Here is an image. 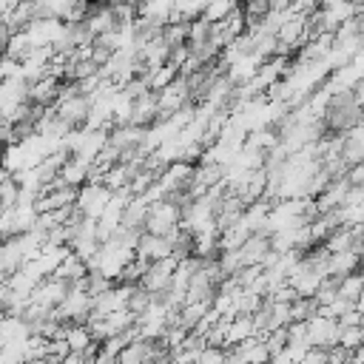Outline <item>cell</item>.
Instances as JSON below:
<instances>
[{"instance_id":"obj_24","label":"cell","mask_w":364,"mask_h":364,"mask_svg":"<svg viewBox=\"0 0 364 364\" xmlns=\"http://www.w3.org/2000/svg\"><path fill=\"white\" fill-rule=\"evenodd\" d=\"M3 210H6V208H3V205H0V213H3Z\"/></svg>"},{"instance_id":"obj_19","label":"cell","mask_w":364,"mask_h":364,"mask_svg":"<svg viewBox=\"0 0 364 364\" xmlns=\"http://www.w3.org/2000/svg\"><path fill=\"white\" fill-rule=\"evenodd\" d=\"M108 57H111V48H105V46H100V43H91V63H94V65L108 63Z\"/></svg>"},{"instance_id":"obj_23","label":"cell","mask_w":364,"mask_h":364,"mask_svg":"<svg viewBox=\"0 0 364 364\" xmlns=\"http://www.w3.org/2000/svg\"><path fill=\"white\" fill-rule=\"evenodd\" d=\"M100 3H114V0H100Z\"/></svg>"},{"instance_id":"obj_21","label":"cell","mask_w":364,"mask_h":364,"mask_svg":"<svg viewBox=\"0 0 364 364\" xmlns=\"http://www.w3.org/2000/svg\"><path fill=\"white\" fill-rule=\"evenodd\" d=\"M290 3H293V0H270V9H276V11H284Z\"/></svg>"},{"instance_id":"obj_4","label":"cell","mask_w":364,"mask_h":364,"mask_svg":"<svg viewBox=\"0 0 364 364\" xmlns=\"http://www.w3.org/2000/svg\"><path fill=\"white\" fill-rule=\"evenodd\" d=\"M156 114H159V105H156V91H145V94H139V97L131 102V117H128V122L148 128V125H154Z\"/></svg>"},{"instance_id":"obj_5","label":"cell","mask_w":364,"mask_h":364,"mask_svg":"<svg viewBox=\"0 0 364 364\" xmlns=\"http://www.w3.org/2000/svg\"><path fill=\"white\" fill-rule=\"evenodd\" d=\"M54 108H57V117L65 119V122L74 128V125H82V122H85L88 108H91V100H88L85 94H74V97H68L65 102H60V105H54Z\"/></svg>"},{"instance_id":"obj_15","label":"cell","mask_w":364,"mask_h":364,"mask_svg":"<svg viewBox=\"0 0 364 364\" xmlns=\"http://www.w3.org/2000/svg\"><path fill=\"white\" fill-rule=\"evenodd\" d=\"M159 37H162V43H168V46H179V43H188V20L165 23V26L159 28Z\"/></svg>"},{"instance_id":"obj_18","label":"cell","mask_w":364,"mask_h":364,"mask_svg":"<svg viewBox=\"0 0 364 364\" xmlns=\"http://www.w3.org/2000/svg\"><path fill=\"white\" fill-rule=\"evenodd\" d=\"M338 344H341L344 350H353V347L364 344V327H361V324H347V327H341V330H338Z\"/></svg>"},{"instance_id":"obj_1","label":"cell","mask_w":364,"mask_h":364,"mask_svg":"<svg viewBox=\"0 0 364 364\" xmlns=\"http://www.w3.org/2000/svg\"><path fill=\"white\" fill-rule=\"evenodd\" d=\"M176 222H179V205H176L173 199L162 196V199H154V202H148V213H145L142 230L165 236L171 228H176Z\"/></svg>"},{"instance_id":"obj_12","label":"cell","mask_w":364,"mask_h":364,"mask_svg":"<svg viewBox=\"0 0 364 364\" xmlns=\"http://www.w3.org/2000/svg\"><path fill=\"white\" fill-rule=\"evenodd\" d=\"M88 165L91 162H85V159H80V156H74V154H68V159L60 165V176H63V182H68V185H82L85 179H88Z\"/></svg>"},{"instance_id":"obj_20","label":"cell","mask_w":364,"mask_h":364,"mask_svg":"<svg viewBox=\"0 0 364 364\" xmlns=\"http://www.w3.org/2000/svg\"><path fill=\"white\" fill-rule=\"evenodd\" d=\"M9 34H11V31H9V26H6V20L0 17V54H3V46H6V40H9Z\"/></svg>"},{"instance_id":"obj_13","label":"cell","mask_w":364,"mask_h":364,"mask_svg":"<svg viewBox=\"0 0 364 364\" xmlns=\"http://www.w3.org/2000/svg\"><path fill=\"white\" fill-rule=\"evenodd\" d=\"M85 273H88V267H85V262H82L80 256H74V250H68V253L60 259V264L51 270V276L65 279V282H74V279H80V276H85Z\"/></svg>"},{"instance_id":"obj_17","label":"cell","mask_w":364,"mask_h":364,"mask_svg":"<svg viewBox=\"0 0 364 364\" xmlns=\"http://www.w3.org/2000/svg\"><path fill=\"white\" fill-rule=\"evenodd\" d=\"M236 6H239V0H208V3H205L202 17H205L208 23H216V20L228 17V14H230Z\"/></svg>"},{"instance_id":"obj_6","label":"cell","mask_w":364,"mask_h":364,"mask_svg":"<svg viewBox=\"0 0 364 364\" xmlns=\"http://www.w3.org/2000/svg\"><path fill=\"white\" fill-rule=\"evenodd\" d=\"M358 264H361V253H355V250H336V253H327L324 276H336V279H341L344 273L358 270Z\"/></svg>"},{"instance_id":"obj_8","label":"cell","mask_w":364,"mask_h":364,"mask_svg":"<svg viewBox=\"0 0 364 364\" xmlns=\"http://www.w3.org/2000/svg\"><path fill=\"white\" fill-rule=\"evenodd\" d=\"M171 9H173V0H142L136 6V17L148 20L151 26H165L168 17H171Z\"/></svg>"},{"instance_id":"obj_14","label":"cell","mask_w":364,"mask_h":364,"mask_svg":"<svg viewBox=\"0 0 364 364\" xmlns=\"http://www.w3.org/2000/svg\"><path fill=\"white\" fill-rule=\"evenodd\" d=\"M176 74H179V71H176V65H173V63H162V65H156V68L145 71L151 91H159V88H162V85H168V82H171Z\"/></svg>"},{"instance_id":"obj_2","label":"cell","mask_w":364,"mask_h":364,"mask_svg":"<svg viewBox=\"0 0 364 364\" xmlns=\"http://www.w3.org/2000/svg\"><path fill=\"white\" fill-rule=\"evenodd\" d=\"M304 324H307V333H304V338H307V344L313 347H333V344H338V330H341V324L336 321V318H330V316H321V313H313L310 318H304Z\"/></svg>"},{"instance_id":"obj_11","label":"cell","mask_w":364,"mask_h":364,"mask_svg":"<svg viewBox=\"0 0 364 364\" xmlns=\"http://www.w3.org/2000/svg\"><path fill=\"white\" fill-rule=\"evenodd\" d=\"M253 333H256V327H253V318H250V313H239V316H233V318L228 321L225 347H233V344L245 341V338H247V336H253Z\"/></svg>"},{"instance_id":"obj_22","label":"cell","mask_w":364,"mask_h":364,"mask_svg":"<svg viewBox=\"0 0 364 364\" xmlns=\"http://www.w3.org/2000/svg\"><path fill=\"white\" fill-rule=\"evenodd\" d=\"M299 3H301V6H304V9H307V11H310V9H316V6H318V3H321V0H299Z\"/></svg>"},{"instance_id":"obj_9","label":"cell","mask_w":364,"mask_h":364,"mask_svg":"<svg viewBox=\"0 0 364 364\" xmlns=\"http://www.w3.org/2000/svg\"><path fill=\"white\" fill-rule=\"evenodd\" d=\"M142 136H145V128L142 125H134V122H119V125H114V131H108V142L117 145L119 151L139 145Z\"/></svg>"},{"instance_id":"obj_3","label":"cell","mask_w":364,"mask_h":364,"mask_svg":"<svg viewBox=\"0 0 364 364\" xmlns=\"http://www.w3.org/2000/svg\"><path fill=\"white\" fill-rule=\"evenodd\" d=\"M171 253H173L171 239H168V236H159V233H148V230L139 233L136 247H134V256H142V259H148V262L165 259V256H171Z\"/></svg>"},{"instance_id":"obj_25","label":"cell","mask_w":364,"mask_h":364,"mask_svg":"<svg viewBox=\"0 0 364 364\" xmlns=\"http://www.w3.org/2000/svg\"><path fill=\"white\" fill-rule=\"evenodd\" d=\"M353 3H361V0H353Z\"/></svg>"},{"instance_id":"obj_7","label":"cell","mask_w":364,"mask_h":364,"mask_svg":"<svg viewBox=\"0 0 364 364\" xmlns=\"http://www.w3.org/2000/svg\"><path fill=\"white\" fill-rule=\"evenodd\" d=\"M57 85H60L57 77L43 74V77H37V80L28 82V88H26V100H28V102H40V105H51L54 97H57Z\"/></svg>"},{"instance_id":"obj_16","label":"cell","mask_w":364,"mask_h":364,"mask_svg":"<svg viewBox=\"0 0 364 364\" xmlns=\"http://www.w3.org/2000/svg\"><path fill=\"white\" fill-rule=\"evenodd\" d=\"M361 290H364V276L358 270H350L338 279V293L347 296V299H361Z\"/></svg>"},{"instance_id":"obj_10","label":"cell","mask_w":364,"mask_h":364,"mask_svg":"<svg viewBox=\"0 0 364 364\" xmlns=\"http://www.w3.org/2000/svg\"><path fill=\"white\" fill-rule=\"evenodd\" d=\"M145 213H148V202L142 196H131L122 208V216H119V228H128V230H142V222H145Z\"/></svg>"},{"instance_id":"obj_26","label":"cell","mask_w":364,"mask_h":364,"mask_svg":"<svg viewBox=\"0 0 364 364\" xmlns=\"http://www.w3.org/2000/svg\"><path fill=\"white\" fill-rule=\"evenodd\" d=\"M239 3H242V0H239Z\"/></svg>"}]
</instances>
